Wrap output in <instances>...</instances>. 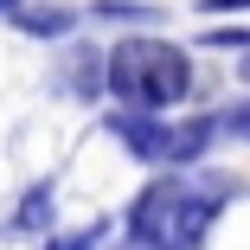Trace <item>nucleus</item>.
Here are the masks:
<instances>
[{"instance_id": "nucleus-12", "label": "nucleus", "mask_w": 250, "mask_h": 250, "mask_svg": "<svg viewBox=\"0 0 250 250\" xmlns=\"http://www.w3.org/2000/svg\"><path fill=\"white\" fill-rule=\"evenodd\" d=\"M206 13H250V0H206Z\"/></svg>"}, {"instance_id": "nucleus-11", "label": "nucleus", "mask_w": 250, "mask_h": 250, "mask_svg": "<svg viewBox=\"0 0 250 250\" xmlns=\"http://www.w3.org/2000/svg\"><path fill=\"white\" fill-rule=\"evenodd\" d=\"M96 237H103V231H96V225H90V231H83V237H58V244H52V250H96Z\"/></svg>"}, {"instance_id": "nucleus-13", "label": "nucleus", "mask_w": 250, "mask_h": 250, "mask_svg": "<svg viewBox=\"0 0 250 250\" xmlns=\"http://www.w3.org/2000/svg\"><path fill=\"white\" fill-rule=\"evenodd\" d=\"M128 250H161V244H141V237H128Z\"/></svg>"}, {"instance_id": "nucleus-1", "label": "nucleus", "mask_w": 250, "mask_h": 250, "mask_svg": "<svg viewBox=\"0 0 250 250\" xmlns=\"http://www.w3.org/2000/svg\"><path fill=\"white\" fill-rule=\"evenodd\" d=\"M225 192H231V180H173V173H161L128 206V237L161 244V250H199L218 206H225Z\"/></svg>"}, {"instance_id": "nucleus-5", "label": "nucleus", "mask_w": 250, "mask_h": 250, "mask_svg": "<svg viewBox=\"0 0 250 250\" xmlns=\"http://www.w3.org/2000/svg\"><path fill=\"white\" fill-rule=\"evenodd\" d=\"M13 26L32 32V39H58L77 26V7H13Z\"/></svg>"}, {"instance_id": "nucleus-2", "label": "nucleus", "mask_w": 250, "mask_h": 250, "mask_svg": "<svg viewBox=\"0 0 250 250\" xmlns=\"http://www.w3.org/2000/svg\"><path fill=\"white\" fill-rule=\"evenodd\" d=\"M103 90H116L122 109H173L192 96V58L167 39H147V32H128L122 45H109L103 58Z\"/></svg>"}, {"instance_id": "nucleus-14", "label": "nucleus", "mask_w": 250, "mask_h": 250, "mask_svg": "<svg viewBox=\"0 0 250 250\" xmlns=\"http://www.w3.org/2000/svg\"><path fill=\"white\" fill-rule=\"evenodd\" d=\"M13 7H20V0H0V13H13Z\"/></svg>"}, {"instance_id": "nucleus-4", "label": "nucleus", "mask_w": 250, "mask_h": 250, "mask_svg": "<svg viewBox=\"0 0 250 250\" xmlns=\"http://www.w3.org/2000/svg\"><path fill=\"white\" fill-rule=\"evenodd\" d=\"M64 90L71 96H103V58L90 52V45H71V58H64Z\"/></svg>"}, {"instance_id": "nucleus-7", "label": "nucleus", "mask_w": 250, "mask_h": 250, "mask_svg": "<svg viewBox=\"0 0 250 250\" xmlns=\"http://www.w3.org/2000/svg\"><path fill=\"white\" fill-rule=\"evenodd\" d=\"M13 225H20V231H45V225H52V186H32V192L20 199Z\"/></svg>"}, {"instance_id": "nucleus-9", "label": "nucleus", "mask_w": 250, "mask_h": 250, "mask_svg": "<svg viewBox=\"0 0 250 250\" xmlns=\"http://www.w3.org/2000/svg\"><path fill=\"white\" fill-rule=\"evenodd\" d=\"M206 45H218V52L244 45V52H250V32H244V26H218V32H206Z\"/></svg>"}, {"instance_id": "nucleus-6", "label": "nucleus", "mask_w": 250, "mask_h": 250, "mask_svg": "<svg viewBox=\"0 0 250 250\" xmlns=\"http://www.w3.org/2000/svg\"><path fill=\"white\" fill-rule=\"evenodd\" d=\"M212 135H218V122L212 116H192V122H180L173 135H167V161H199L212 147Z\"/></svg>"}, {"instance_id": "nucleus-3", "label": "nucleus", "mask_w": 250, "mask_h": 250, "mask_svg": "<svg viewBox=\"0 0 250 250\" xmlns=\"http://www.w3.org/2000/svg\"><path fill=\"white\" fill-rule=\"evenodd\" d=\"M109 135L128 147L135 161H167V135H173V128H167L154 109H116V116H109Z\"/></svg>"}, {"instance_id": "nucleus-10", "label": "nucleus", "mask_w": 250, "mask_h": 250, "mask_svg": "<svg viewBox=\"0 0 250 250\" xmlns=\"http://www.w3.org/2000/svg\"><path fill=\"white\" fill-rule=\"evenodd\" d=\"M218 128H231V135H244V141H250V103H231Z\"/></svg>"}, {"instance_id": "nucleus-8", "label": "nucleus", "mask_w": 250, "mask_h": 250, "mask_svg": "<svg viewBox=\"0 0 250 250\" xmlns=\"http://www.w3.org/2000/svg\"><path fill=\"white\" fill-rule=\"evenodd\" d=\"M90 13H96V20H141V26L154 20V7H141V0H96Z\"/></svg>"}]
</instances>
